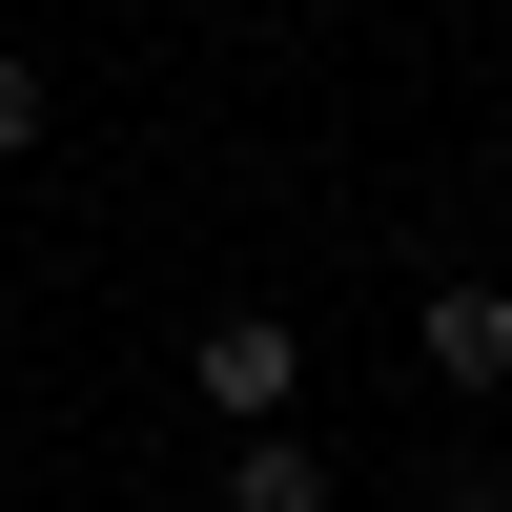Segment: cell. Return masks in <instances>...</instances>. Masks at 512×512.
Segmentation results:
<instances>
[{
  "instance_id": "4",
  "label": "cell",
  "mask_w": 512,
  "mask_h": 512,
  "mask_svg": "<svg viewBox=\"0 0 512 512\" xmlns=\"http://www.w3.org/2000/svg\"><path fill=\"white\" fill-rule=\"evenodd\" d=\"M0 164H41V62H0Z\"/></svg>"
},
{
  "instance_id": "3",
  "label": "cell",
  "mask_w": 512,
  "mask_h": 512,
  "mask_svg": "<svg viewBox=\"0 0 512 512\" xmlns=\"http://www.w3.org/2000/svg\"><path fill=\"white\" fill-rule=\"evenodd\" d=\"M226 512H328V451H308V431H246V451H226Z\"/></svg>"
},
{
  "instance_id": "1",
  "label": "cell",
  "mask_w": 512,
  "mask_h": 512,
  "mask_svg": "<svg viewBox=\"0 0 512 512\" xmlns=\"http://www.w3.org/2000/svg\"><path fill=\"white\" fill-rule=\"evenodd\" d=\"M185 390L226 410V431H287V390H308V328H287V308H226V328L185 349Z\"/></svg>"
},
{
  "instance_id": "2",
  "label": "cell",
  "mask_w": 512,
  "mask_h": 512,
  "mask_svg": "<svg viewBox=\"0 0 512 512\" xmlns=\"http://www.w3.org/2000/svg\"><path fill=\"white\" fill-rule=\"evenodd\" d=\"M410 349H431V390H512V287H472V267H451Z\"/></svg>"
},
{
  "instance_id": "5",
  "label": "cell",
  "mask_w": 512,
  "mask_h": 512,
  "mask_svg": "<svg viewBox=\"0 0 512 512\" xmlns=\"http://www.w3.org/2000/svg\"><path fill=\"white\" fill-rule=\"evenodd\" d=\"M431 512H512V472H431Z\"/></svg>"
}]
</instances>
